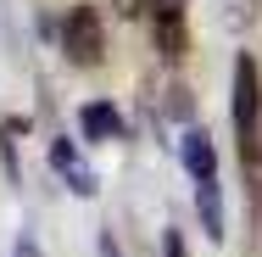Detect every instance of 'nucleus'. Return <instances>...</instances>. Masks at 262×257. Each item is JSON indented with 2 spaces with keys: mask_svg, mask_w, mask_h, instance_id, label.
Instances as JSON below:
<instances>
[{
  "mask_svg": "<svg viewBox=\"0 0 262 257\" xmlns=\"http://www.w3.org/2000/svg\"><path fill=\"white\" fill-rule=\"evenodd\" d=\"M184 168H190V179H217V146H212L207 129L184 134Z\"/></svg>",
  "mask_w": 262,
  "mask_h": 257,
  "instance_id": "obj_6",
  "label": "nucleus"
},
{
  "mask_svg": "<svg viewBox=\"0 0 262 257\" xmlns=\"http://www.w3.org/2000/svg\"><path fill=\"white\" fill-rule=\"evenodd\" d=\"M195 212H201L207 241H223L229 235L223 229V190H217V179H195Z\"/></svg>",
  "mask_w": 262,
  "mask_h": 257,
  "instance_id": "obj_7",
  "label": "nucleus"
},
{
  "mask_svg": "<svg viewBox=\"0 0 262 257\" xmlns=\"http://www.w3.org/2000/svg\"><path fill=\"white\" fill-rule=\"evenodd\" d=\"M51 168L78 190V196H95V173H90V162L78 156V146L73 140H51Z\"/></svg>",
  "mask_w": 262,
  "mask_h": 257,
  "instance_id": "obj_5",
  "label": "nucleus"
},
{
  "mask_svg": "<svg viewBox=\"0 0 262 257\" xmlns=\"http://www.w3.org/2000/svg\"><path fill=\"white\" fill-rule=\"evenodd\" d=\"M106 257H117V246H112V241H106Z\"/></svg>",
  "mask_w": 262,
  "mask_h": 257,
  "instance_id": "obj_11",
  "label": "nucleus"
},
{
  "mask_svg": "<svg viewBox=\"0 0 262 257\" xmlns=\"http://www.w3.org/2000/svg\"><path fill=\"white\" fill-rule=\"evenodd\" d=\"M234 134H240V156H246V173L257 179L262 168V73L257 56H234Z\"/></svg>",
  "mask_w": 262,
  "mask_h": 257,
  "instance_id": "obj_1",
  "label": "nucleus"
},
{
  "mask_svg": "<svg viewBox=\"0 0 262 257\" xmlns=\"http://www.w3.org/2000/svg\"><path fill=\"white\" fill-rule=\"evenodd\" d=\"M78 129H84L90 146H112V140H123V112L112 101H84L78 106Z\"/></svg>",
  "mask_w": 262,
  "mask_h": 257,
  "instance_id": "obj_4",
  "label": "nucleus"
},
{
  "mask_svg": "<svg viewBox=\"0 0 262 257\" xmlns=\"http://www.w3.org/2000/svg\"><path fill=\"white\" fill-rule=\"evenodd\" d=\"M112 6H117V11H140V0H112Z\"/></svg>",
  "mask_w": 262,
  "mask_h": 257,
  "instance_id": "obj_10",
  "label": "nucleus"
},
{
  "mask_svg": "<svg viewBox=\"0 0 262 257\" xmlns=\"http://www.w3.org/2000/svg\"><path fill=\"white\" fill-rule=\"evenodd\" d=\"M17 257H39V241H34V235H23V241H17Z\"/></svg>",
  "mask_w": 262,
  "mask_h": 257,
  "instance_id": "obj_9",
  "label": "nucleus"
},
{
  "mask_svg": "<svg viewBox=\"0 0 262 257\" xmlns=\"http://www.w3.org/2000/svg\"><path fill=\"white\" fill-rule=\"evenodd\" d=\"M61 51L73 67H101L106 56V28H101V11L95 6H73L61 17Z\"/></svg>",
  "mask_w": 262,
  "mask_h": 257,
  "instance_id": "obj_2",
  "label": "nucleus"
},
{
  "mask_svg": "<svg viewBox=\"0 0 262 257\" xmlns=\"http://www.w3.org/2000/svg\"><path fill=\"white\" fill-rule=\"evenodd\" d=\"M151 11V28H157V51L167 62H184L190 51V28H184V0H145Z\"/></svg>",
  "mask_w": 262,
  "mask_h": 257,
  "instance_id": "obj_3",
  "label": "nucleus"
},
{
  "mask_svg": "<svg viewBox=\"0 0 262 257\" xmlns=\"http://www.w3.org/2000/svg\"><path fill=\"white\" fill-rule=\"evenodd\" d=\"M162 257H184V241H179V229H167V235H162Z\"/></svg>",
  "mask_w": 262,
  "mask_h": 257,
  "instance_id": "obj_8",
  "label": "nucleus"
}]
</instances>
